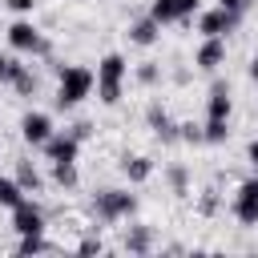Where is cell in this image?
Here are the masks:
<instances>
[{
	"mask_svg": "<svg viewBox=\"0 0 258 258\" xmlns=\"http://www.w3.org/2000/svg\"><path fill=\"white\" fill-rule=\"evenodd\" d=\"M93 85H97V73H93V69H85V64H64V69H60V81H56V105H60V109L81 105V101L93 93Z\"/></svg>",
	"mask_w": 258,
	"mask_h": 258,
	"instance_id": "cell-1",
	"label": "cell"
},
{
	"mask_svg": "<svg viewBox=\"0 0 258 258\" xmlns=\"http://www.w3.org/2000/svg\"><path fill=\"white\" fill-rule=\"evenodd\" d=\"M125 73H129V64H125L121 52H105V56L97 60V97H101V105H117V101H121V81H125Z\"/></svg>",
	"mask_w": 258,
	"mask_h": 258,
	"instance_id": "cell-2",
	"label": "cell"
},
{
	"mask_svg": "<svg viewBox=\"0 0 258 258\" xmlns=\"http://www.w3.org/2000/svg\"><path fill=\"white\" fill-rule=\"evenodd\" d=\"M93 210H97L101 222H117V218H129V214L137 210V198L125 194V189H101V194L93 198Z\"/></svg>",
	"mask_w": 258,
	"mask_h": 258,
	"instance_id": "cell-3",
	"label": "cell"
},
{
	"mask_svg": "<svg viewBox=\"0 0 258 258\" xmlns=\"http://www.w3.org/2000/svg\"><path fill=\"white\" fill-rule=\"evenodd\" d=\"M8 44H12L16 52H40V56L52 52V44L40 36V28H36L32 20H16V24H8Z\"/></svg>",
	"mask_w": 258,
	"mask_h": 258,
	"instance_id": "cell-4",
	"label": "cell"
},
{
	"mask_svg": "<svg viewBox=\"0 0 258 258\" xmlns=\"http://www.w3.org/2000/svg\"><path fill=\"white\" fill-rule=\"evenodd\" d=\"M230 210H234V218H238L242 226H258V177H250V181L238 185Z\"/></svg>",
	"mask_w": 258,
	"mask_h": 258,
	"instance_id": "cell-5",
	"label": "cell"
},
{
	"mask_svg": "<svg viewBox=\"0 0 258 258\" xmlns=\"http://www.w3.org/2000/svg\"><path fill=\"white\" fill-rule=\"evenodd\" d=\"M238 20H242L238 12H230V8L218 4V8H210V12L198 16V32H202V36H226V32L238 28Z\"/></svg>",
	"mask_w": 258,
	"mask_h": 258,
	"instance_id": "cell-6",
	"label": "cell"
},
{
	"mask_svg": "<svg viewBox=\"0 0 258 258\" xmlns=\"http://www.w3.org/2000/svg\"><path fill=\"white\" fill-rule=\"evenodd\" d=\"M198 8H202V0H153L149 16L157 24H177V20H189Z\"/></svg>",
	"mask_w": 258,
	"mask_h": 258,
	"instance_id": "cell-7",
	"label": "cell"
},
{
	"mask_svg": "<svg viewBox=\"0 0 258 258\" xmlns=\"http://www.w3.org/2000/svg\"><path fill=\"white\" fill-rule=\"evenodd\" d=\"M12 230L16 234H44V210L32 198H24L20 206H12Z\"/></svg>",
	"mask_w": 258,
	"mask_h": 258,
	"instance_id": "cell-8",
	"label": "cell"
},
{
	"mask_svg": "<svg viewBox=\"0 0 258 258\" xmlns=\"http://www.w3.org/2000/svg\"><path fill=\"white\" fill-rule=\"evenodd\" d=\"M52 133H56V129H52V117H48V113H24V117H20V137H24L28 145L44 149V141H48Z\"/></svg>",
	"mask_w": 258,
	"mask_h": 258,
	"instance_id": "cell-9",
	"label": "cell"
},
{
	"mask_svg": "<svg viewBox=\"0 0 258 258\" xmlns=\"http://www.w3.org/2000/svg\"><path fill=\"white\" fill-rule=\"evenodd\" d=\"M44 153H48V161H77L81 137H77L73 129H60V133H52V137L44 141Z\"/></svg>",
	"mask_w": 258,
	"mask_h": 258,
	"instance_id": "cell-10",
	"label": "cell"
},
{
	"mask_svg": "<svg viewBox=\"0 0 258 258\" xmlns=\"http://www.w3.org/2000/svg\"><path fill=\"white\" fill-rule=\"evenodd\" d=\"M194 64H198L202 73H214L218 64H226V40H222V36H206V40L198 44V52H194Z\"/></svg>",
	"mask_w": 258,
	"mask_h": 258,
	"instance_id": "cell-11",
	"label": "cell"
},
{
	"mask_svg": "<svg viewBox=\"0 0 258 258\" xmlns=\"http://www.w3.org/2000/svg\"><path fill=\"white\" fill-rule=\"evenodd\" d=\"M145 121H149V129H153V137H157V141H177V137H181V125H173V117H169L157 101L145 109Z\"/></svg>",
	"mask_w": 258,
	"mask_h": 258,
	"instance_id": "cell-12",
	"label": "cell"
},
{
	"mask_svg": "<svg viewBox=\"0 0 258 258\" xmlns=\"http://www.w3.org/2000/svg\"><path fill=\"white\" fill-rule=\"evenodd\" d=\"M230 109H234L230 85L214 81V89H210V97H206V121H230Z\"/></svg>",
	"mask_w": 258,
	"mask_h": 258,
	"instance_id": "cell-13",
	"label": "cell"
},
{
	"mask_svg": "<svg viewBox=\"0 0 258 258\" xmlns=\"http://www.w3.org/2000/svg\"><path fill=\"white\" fill-rule=\"evenodd\" d=\"M157 36H161V24H157L153 16H141V20H133V24H129V40H133V44H141V48L157 44Z\"/></svg>",
	"mask_w": 258,
	"mask_h": 258,
	"instance_id": "cell-14",
	"label": "cell"
},
{
	"mask_svg": "<svg viewBox=\"0 0 258 258\" xmlns=\"http://www.w3.org/2000/svg\"><path fill=\"white\" fill-rule=\"evenodd\" d=\"M121 169H125V177H129L133 185H141V181H149V177H153V157H145V153L125 157V161H121Z\"/></svg>",
	"mask_w": 258,
	"mask_h": 258,
	"instance_id": "cell-15",
	"label": "cell"
},
{
	"mask_svg": "<svg viewBox=\"0 0 258 258\" xmlns=\"http://www.w3.org/2000/svg\"><path fill=\"white\" fill-rule=\"evenodd\" d=\"M16 181H20L24 194H40L44 189V177H40V169L32 161H16Z\"/></svg>",
	"mask_w": 258,
	"mask_h": 258,
	"instance_id": "cell-16",
	"label": "cell"
},
{
	"mask_svg": "<svg viewBox=\"0 0 258 258\" xmlns=\"http://www.w3.org/2000/svg\"><path fill=\"white\" fill-rule=\"evenodd\" d=\"M125 250H129V254H149V250H153V230H149V226H129Z\"/></svg>",
	"mask_w": 258,
	"mask_h": 258,
	"instance_id": "cell-17",
	"label": "cell"
},
{
	"mask_svg": "<svg viewBox=\"0 0 258 258\" xmlns=\"http://www.w3.org/2000/svg\"><path fill=\"white\" fill-rule=\"evenodd\" d=\"M20 202H24L20 181H16V177H0V206H4V210H12V206H20Z\"/></svg>",
	"mask_w": 258,
	"mask_h": 258,
	"instance_id": "cell-18",
	"label": "cell"
},
{
	"mask_svg": "<svg viewBox=\"0 0 258 258\" xmlns=\"http://www.w3.org/2000/svg\"><path fill=\"white\" fill-rule=\"evenodd\" d=\"M52 181L64 185V189H73L77 185V161H52Z\"/></svg>",
	"mask_w": 258,
	"mask_h": 258,
	"instance_id": "cell-19",
	"label": "cell"
},
{
	"mask_svg": "<svg viewBox=\"0 0 258 258\" xmlns=\"http://www.w3.org/2000/svg\"><path fill=\"white\" fill-rule=\"evenodd\" d=\"M20 254H44V250H52L40 234H20V246H16Z\"/></svg>",
	"mask_w": 258,
	"mask_h": 258,
	"instance_id": "cell-20",
	"label": "cell"
},
{
	"mask_svg": "<svg viewBox=\"0 0 258 258\" xmlns=\"http://www.w3.org/2000/svg\"><path fill=\"white\" fill-rule=\"evenodd\" d=\"M202 137H206V141H214V145H218V141H226V137H230V121H206Z\"/></svg>",
	"mask_w": 258,
	"mask_h": 258,
	"instance_id": "cell-21",
	"label": "cell"
},
{
	"mask_svg": "<svg viewBox=\"0 0 258 258\" xmlns=\"http://www.w3.org/2000/svg\"><path fill=\"white\" fill-rule=\"evenodd\" d=\"M12 89H16L20 97H28V93H36V77H32L28 69H20V73L12 77Z\"/></svg>",
	"mask_w": 258,
	"mask_h": 258,
	"instance_id": "cell-22",
	"label": "cell"
},
{
	"mask_svg": "<svg viewBox=\"0 0 258 258\" xmlns=\"http://www.w3.org/2000/svg\"><path fill=\"white\" fill-rule=\"evenodd\" d=\"M20 69H24L20 60H12V56H4V52H0V81H4V85H12V77H16Z\"/></svg>",
	"mask_w": 258,
	"mask_h": 258,
	"instance_id": "cell-23",
	"label": "cell"
},
{
	"mask_svg": "<svg viewBox=\"0 0 258 258\" xmlns=\"http://www.w3.org/2000/svg\"><path fill=\"white\" fill-rule=\"evenodd\" d=\"M157 77H161L157 64H141V69H137V81H141V85H157Z\"/></svg>",
	"mask_w": 258,
	"mask_h": 258,
	"instance_id": "cell-24",
	"label": "cell"
},
{
	"mask_svg": "<svg viewBox=\"0 0 258 258\" xmlns=\"http://www.w3.org/2000/svg\"><path fill=\"white\" fill-rule=\"evenodd\" d=\"M101 250H105V242H101L97 234H89V238H85V242L77 246V254H101Z\"/></svg>",
	"mask_w": 258,
	"mask_h": 258,
	"instance_id": "cell-25",
	"label": "cell"
},
{
	"mask_svg": "<svg viewBox=\"0 0 258 258\" xmlns=\"http://www.w3.org/2000/svg\"><path fill=\"white\" fill-rule=\"evenodd\" d=\"M169 185H173V194H185V169H181V165L169 169Z\"/></svg>",
	"mask_w": 258,
	"mask_h": 258,
	"instance_id": "cell-26",
	"label": "cell"
},
{
	"mask_svg": "<svg viewBox=\"0 0 258 258\" xmlns=\"http://www.w3.org/2000/svg\"><path fill=\"white\" fill-rule=\"evenodd\" d=\"M4 4H8L12 12H20V16H28V12L36 8V0H4Z\"/></svg>",
	"mask_w": 258,
	"mask_h": 258,
	"instance_id": "cell-27",
	"label": "cell"
},
{
	"mask_svg": "<svg viewBox=\"0 0 258 258\" xmlns=\"http://www.w3.org/2000/svg\"><path fill=\"white\" fill-rule=\"evenodd\" d=\"M218 4H222V8H230V12H238V16H242V12H250V4H254V0H218Z\"/></svg>",
	"mask_w": 258,
	"mask_h": 258,
	"instance_id": "cell-28",
	"label": "cell"
},
{
	"mask_svg": "<svg viewBox=\"0 0 258 258\" xmlns=\"http://www.w3.org/2000/svg\"><path fill=\"white\" fill-rule=\"evenodd\" d=\"M218 210V198H214V189H206L202 194V214H214Z\"/></svg>",
	"mask_w": 258,
	"mask_h": 258,
	"instance_id": "cell-29",
	"label": "cell"
},
{
	"mask_svg": "<svg viewBox=\"0 0 258 258\" xmlns=\"http://www.w3.org/2000/svg\"><path fill=\"white\" fill-rule=\"evenodd\" d=\"M73 133H77V137H81V141H85V137H89V133H93V125H89V121H77V125H73Z\"/></svg>",
	"mask_w": 258,
	"mask_h": 258,
	"instance_id": "cell-30",
	"label": "cell"
},
{
	"mask_svg": "<svg viewBox=\"0 0 258 258\" xmlns=\"http://www.w3.org/2000/svg\"><path fill=\"white\" fill-rule=\"evenodd\" d=\"M246 157H250V165H254V169H258V137H254V141H250V145H246Z\"/></svg>",
	"mask_w": 258,
	"mask_h": 258,
	"instance_id": "cell-31",
	"label": "cell"
},
{
	"mask_svg": "<svg viewBox=\"0 0 258 258\" xmlns=\"http://www.w3.org/2000/svg\"><path fill=\"white\" fill-rule=\"evenodd\" d=\"M250 77H254V81H258V56H254V60H250Z\"/></svg>",
	"mask_w": 258,
	"mask_h": 258,
	"instance_id": "cell-32",
	"label": "cell"
}]
</instances>
